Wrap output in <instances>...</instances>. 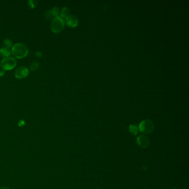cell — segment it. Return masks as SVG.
I'll list each match as a JSON object with an SVG mask.
<instances>
[{
    "label": "cell",
    "instance_id": "1",
    "mask_svg": "<svg viewBox=\"0 0 189 189\" xmlns=\"http://www.w3.org/2000/svg\"><path fill=\"white\" fill-rule=\"evenodd\" d=\"M12 54L17 58H23L27 55L28 49L25 44L17 43L12 46L11 49Z\"/></svg>",
    "mask_w": 189,
    "mask_h": 189
},
{
    "label": "cell",
    "instance_id": "2",
    "mask_svg": "<svg viewBox=\"0 0 189 189\" xmlns=\"http://www.w3.org/2000/svg\"><path fill=\"white\" fill-rule=\"evenodd\" d=\"M139 130L144 134H149L154 130V123L149 119H145L142 121L138 126Z\"/></svg>",
    "mask_w": 189,
    "mask_h": 189
},
{
    "label": "cell",
    "instance_id": "3",
    "mask_svg": "<svg viewBox=\"0 0 189 189\" xmlns=\"http://www.w3.org/2000/svg\"><path fill=\"white\" fill-rule=\"evenodd\" d=\"M65 26V21L59 16L56 17L52 21L51 29L54 33H59L63 30Z\"/></svg>",
    "mask_w": 189,
    "mask_h": 189
},
{
    "label": "cell",
    "instance_id": "4",
    "mask_svg": "<svg viewBox=\"0 0 189 189\" xmlns=\"http://www.w3.org/2000/svg\"><path fill=\"white\" fill-rule=\"evenodd\" d=\"M17 61L13 57H5L2 59L1 62V67L4 71L11 70L16 67Z\"/></svg>",
    "mask_w": 189,
    "mask_h": 189
},
{
    "label": "cell",
    "instance_id": "5",
    "mask_svg": "<svg viewBox=\"0 0 189 189\" xmlns=\"http://www.w3.org/2000/svg\"><path fill=\"white\" fill-rule=\"evenodd\" d=\"M136 142L138 146L142 149H145L149 145V139L147 136L144 134L139 135L137 138Z\"/></svg>",
    "mask_w": 189,
    "mask_h": 189
},
{
    "label": "cell",
    "instance_id": "6",
    "mask_svg": "<svg viewBox=\"0 0 189 189\" xmlns=\"http://www.w3.org/2000/svg\"><path fill=\"white\" fill-rule=\"evenodd\" d=\"M29 74V70L25 66H21L16 69L15 75L18 79H23L26 78Z\"/></svg>",
    "mask_w": 189,
    "mask_h": 189
},
{
    "label": "cell",
    "instance_id": "7",
    "mask_svg": "<svg viewBox=\"0 0 189 189\" xmlns=\"http://www.w3.org/2000/svg\"><path fill=\"white\" fill-rule=\"evenodd\" d=\"M68 27H76L78 25V20L76 16L74 15H69L66 18L65 22Z\"/></svg>",
    "mask_w": 189,
    "mask_h": 189
},
{
    "label": "cell",
    "instance_id": "8",
    "mask_svg": "<svg viewBox=\"0 0 189 189\" xmlns=\"http://www.w3.org/2000/svg\"><path fill=\"white\" fill-rule=\"evenodd\" d=\"M11 50L10 49V48L7 47H3L0 48V55L4 57H8L9 55L11 53Z\"/></svg>",
    "mask_w": 189,
    "mask_h": 189
},
{
    "label": "cell",
    "instance_id": "9",
    "mask_svg": "<svg viewBox=\"0 0 189 189\" xmlns=\"http://www.w3.org/2000/svg\"><path fill=\"white\" fill-rule=\"evenodd\" d=\"M69 9L67 7H64L60 13V17L62 18H67L68 16L69 15Z\"/></svg>",
    "mask_w": 189,
    "mask_h": 189
},
{
    "label": "cell",
    "instance_id": "10",
    "mask_svg": "<svg viewBox=\"0 0 189 189\" xmlns=\"http://www.w3.org/2000/svg\"><path fill=\"white\" fill-rule=\"evenodd\" d=\"M129 130L130 133H131L133 135H137L139 131V128L135 125H130L129 127Z\"/></svg>",
    "mask_w": 189,
    "mask_h": 189
},
{
    "label": "cell",
    "instance_id": "11",
    "mask_svg": "<svg viewBox=\"0 0 189 189\" xmlns=\"http://www.w3.org/2000/svg\"><path fill=\"white\" fill-rule=\"evenodd\" d=\"M40 64L38 62L35 61L33 63H32L30 65V69L32 71H35L39 68Z\"/></svg>",
    "mask_w": 189,
    "mask_h": 189
},
{
    "label": "cell",
    "instance_id": "12",
    "mask_svg": "<svg viewBox=\"0 0 189 189\" xmlns=\"http://www.w3.org/2000/svg\"><path fill=\"white\" fill-rule=\"evenodd\" d=\"M45 16L48 20H53V19H54L55 18L53 13L52 12L51 10H48L46 12Z\"/></svg>",
    "mask_w": 189,
    "mask_h": 189
},
{
    "label": "cell",
    "instance_id": "13",
    "mask_svg": "<svg viewBox=\"0 0 189 189\" xmlns=\"http://www.w3.org/2000/svg\"><path fill=\"white\" fill-rule=\"evenodd\" d=\"M28 4L30 8H35L37 4V1L35 0H30L28 1Z\"/></svg>",
    "mask_w": 189,
    "mask_h": 189
},
{
    "label": "cell",
    "instance_id": "14",
    "mask_svg": "<svg viewBox=\"0 0 189 189\" xmlns=\"http://www.w3.org/2000/svg\"><path fill=\"white\" fill-rule=\"evenodd\" d=\"M51 11L55 17L58 16V14H59V9L58 7L55 6V7H53L51 9Z\"/></svg>",
    "mask_w": 189,
    "mask_h": 189
},
{
    "label": "cell",
    "instance_id": "15",
    "mask_svg": "<svg viewBox=\"0 0 189 189\" xmlns=\"http://www.w3.org/2000/svg\"><path fill=\"white\" fill-rule=\"evenodd\" d=\"M4 44L5 45V46L7 47L10 48L12 46V41L9 39H5L4 40Z\"/></svg>",
    "mask_w": 189,
    "mask_h": 189
},
{
    "label": "cell",
    "instance_id": "16",
    "mask_svg": "<svg viewBox=\"0 0 189 189\" xmlns=\"http://www.w3.org/2000/svg\"><path fill=\"white\" fill-rule=\"evenodd\" d=\"M25 123H25L24 120H20L19 122L18 123V125L21 127V126H24L25 125Z\"/></svg>",
    "mask_w": 189,
    "mask_h": 189
},
{
    "label": "cell",
    "instance_id": "17",
    "mask_svg": "<svg viewBox=\"0 0 189 189\" xmlns=\"http://www.w3.org/2000/svg\"><path fill=\"white\" fill-rule=\"evenodd\" d=\"M35 55H37V57H42V53L40 52H37L35 53Z\"/></svg>",
    "mask_w": 189,
    "mask_h": 189
},
{
    "label": "cell",
    "instance_id": "18",
    "mask_svg": "<svg viewBox=\"0 0 189 189\" xmlns=\"http://www.w3.org/2000/svg\"><path fill=\"white\" fill-rule=\"evenodd\" d=\"M4 74V71L2 70V71H0V76H3Z\"/></svg>",
    "mask_w": 189,
    "mask_h": 189
},
{
    "label": "cell",
    "instance_id": "19",
    "mask_svg": "<svg viewBox=\"0 0 189 189\" xmlns=\"http://www.w3.org/2000/svg\"><path fill=\"white\" fill-rule=\"evenodd\" d=\"M0 189H10L8 188H6V187H2V188H1Z\"/></svg>",
    "mask_w": 189,
    "mask_h": 189
},
{
    "label": "cell",
    "instance_id": "20",
    "mask_svg": "<svg viewBox=\"0 0 189 189\" xmlns=\"http://www.w3.org/2000/svg\"><path fill=\"white\" fill-rule=\"evenodd\" d=\"M0 68H1V64H0Z\"/></svg>",
    "mask_w": 189,
    "mask_h": 189
},
{
    "label": "cell",
    "instance_id": "21",
    "mask_svg": "<svg viewBox=\"0 0 189 189\" xmlns=\"http://www.w3.org/2000/svg\"><path fill=\"white\" fill-rule=\"evenodd\" d=\"M174 189V188H173V189Z\"/></svg>",
    "mask_w": 189,
    "mask_h": 189
},
{
    "label": "cell",
    "instance_id": "22",
    "mask_svg": "<svg viewBox=\"0 0 189 189\" xmlns=\"http://www.w3.org/2000/svg\"></svg>",
    "mask_w": 189,
    "mask_h": 189
}]
</instances>
